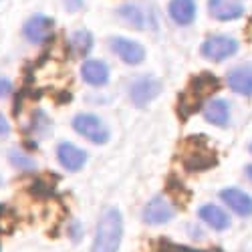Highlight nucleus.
I'll use <instances>...</instances> for the list:
<instances>
[{
  "mask_svg": "<svg viewBox=\"0 0 252 252\" xmlns=\"http://www.w3.org/2000/svg\"><path fill=\"white\" fill-rule=\"evenodd\" d=\"M200 51H202L204 59L220 63V61H226L232 55H236L238 43H236V38L228 36V34H212V36H208L202 43Z\"/></svg>",
  "mask_w": 252,
  "mask_h": 252,
  "instance_id": "nucleus-5",
  "label": "nucleus"
},
{
  "mask_svg": "<svg viewBox=\"0 0 252 252\" xmlns=\"http://www.w3.org/2000/svg\"><path fill=\"white\" fill-rule=\"evenodd\" d=\"M79 234H81V226L75 222V224H73V238H75V240H79Z\"/></svg>",
  "mask_w": 252,
  "mask_h": 252,
  "instance_id": "nucleus-25",
  "label": "nucleus"
},
{
  "mask_svg": "<svg viewBox=\"0 0 252 252\" xmlns=\"http://www.w3.org/2000/svg\"><path fill=\"white\" fill-rule=\"evenodd\" d=\"M246 174H248V178H250V182H252V165H246Z\"/></svg>",
  "mask_w": 252,
  "mask_h": 252,
  "instance_id": "nucleus-26",
  "label": "nucleus"
},
{
  "mask_svg": "<svg viewBox=\"0 0 252 252\" xmlns=\"http://www.w3.org/2000/svg\"><path fill=\"white\" fill-rule=\"evenodd\" d=\"M83 6V0H65V8L67 10H79Z\"/></svg>",
  "mask_w": 252,
  "mask_h": 252,
  "instance_id": "nucleus-24",
  "label": "nucleus"
},
{
  "mask_svg": "<svg viewBox=\"0 0 252 252\" xmlns=\"http://www.w3.org/2000/svg\"><path fill=\"white\" fill-rule=\"evenodd\" d=\"M226 83L238 95H252V65H240L228 71Z\"/></svg>",
  "mask_w": 252,
  "mask_h": 252,
  "instance_id": "nucleus-13",
  "label": "nucleus"
},
{
  "mask_svg": "<svg viewBox=\"0 0 252 252\" xmlns=\"http://www.w3.org/2000/svg\"><path fill=\"white\" fill-rule=\"evenodd\" d=\"M220 89V79L212 73H202L198 77H194L190 81V85H188V89L182 93L180 97V117H190L192 113H196L202 103L210 97L214 95L216 91Z\"/></svg>",
  "mask_w": 252,
  "mask_h": 252,
  "instance_id": "nucleus-2",
  "label": "nucleus"
},
{
  "mask_svg": "<svg viewBox=\"0 0 252 252\" xmlns=\"http://www.w3.org/2000/svg\"><path fill=\"white\" fill-rule=\"evenodd\" d=\"M73 129L81 135L89 139L91 143H97V145H103L109 141V129L97 115L93 113H79L75 115L73 119Z\"/></svg>",
  "mask_w": 252,
  "mask_h": 252,
  "instance_id": "nucleus-4",
  "label": "nucleus"
},
{
  "mask_svg": "<svg viewBox=\"0 0 252 252\" xmlns=\"http://www.w3.org/2000/svg\"><path fill=\"white\" fill-rule=\"evenodd\" d=\"M57 159H59V163L63 167H65V170L79 172L87 161V154L83 150H79L77 145L63 141V143H59V148H57Z\"/></svg>",
  "mask_w": 252,
  "mask_h": 252,
  "instance_id": "nucleus-11",
  "label": "nucleus"
},
{
  "mask_svg": "<svg viewBox=\"0 0 252 252\" xmlns=\"http://www.w3.org/2000/svg\"><path fill=\"white\" fill-rule=\"evenodd\" d=\"M119 16H121L127 25H131V27H135V29H143V27H145V16H143L141 8L135 6V4H125V6H121V8H119Z\"/></svg>",
  "mask_w": 252,
  "mask_h": 252,
  "instance_id": "nucleus-19",
  "label": "nucleus"
},
{
  "mask_svg": "<svg viewBox=\"0 0 252 252\" xmlns=\"http://www.w3.org/2000/svg\"><path fill=\"white\" fill-rule=\"evenodd\" d=\"M170 18L180 27H188L196 18V0H170Z\"/></svg>",
  "mask_w": 252,
  "mask_h": 252,
  "instance_id": "nucleus-15",
  "label": "nucleus"
},
{
  "mask_svg": "<svg viewBox=\"0 0 252 252\" xmlns=\"http://www.w3.org/2000/svg\"><path fill=\"white\" fill-rule=\"evenodd\" d=\"M12 91V83L4 77H0V97H6Z\"/></svg>",
  "mask_w": 252,
  "mask_h": 252,
  "instance_id": "nucleus-22",
  "label": "nucleus"
},
{
  "mask_svg": "<svg viewBox=\"0 0 252 252\" xmlns=\"http://www.w3.org/2000/svg\"><path fill=\"white\" fill-rule=\"evenodd\" d=\"M10 131V125H8V119L0 113V135H8Z\"/></svg>",
  "mask_w": 252,
  "mask_h": 252,
  "instance_id": "nucleus-23",
  "label": "nucleus"
},
{
  "mask_svg": "<svg viewBox=\"0 0 252 252\" xmlns=\"http://www.w3.org/2000/svg\"><path fill=\"white\" fill-rule=\"evenodd\" d=\"M161 93V83L156 77H139L129 85V99L135 107H145Z\"/></svg>",
  "mask_w": 252,
  "mask_h": 252,
  "instance_id": "nucleus-7",
  "label": "nucleus"
},
{
  "mask_svg": "<svg viewBox=\"0 0 252 252\" xmlns=\"http://www.w3.org/2000/svg\"><path fill=\"white\" fill-rule=\"evenodd\" d=\"M81 77L85 83H89L91 87H103L109 81V67L103 61L89 59L81 65Z\"/></svg>",
  "mask_w": 252,
  "mask_h": 252,
  "instance_id": "nucleus-12",
  "label": "nucleus"
},
{
  "mask_svg": "<svg viewBox=\"0 0 252 252\" xmlns=\"http://www.w3.org/2000/svg\"><path fill=\"white\" fill-rule=\"evenodd\" d=\"M186 170L190 172H204L210 170L216 161V152L210 148V143L204 137H190L184 141V158H182Z\"/></svg>",
  "mask_w": 252,
  "mask_h": 252,
  "instance_id": "nucleus-3",
  "label": "nucleus"
},
{
  "mask_svg": "<svg viewBox=\"0 0 252 252\" xmlns=\"http://www.w3.org/2000/svg\"><path fill=\"white\" fill-rule=\"evenodd\" d=\"M123 238V218L117 208H107L101 214L95 230L91 252H117Z\"/></svg>",
  "mask_w": 252,
  "mask_h": 252,
  "instance_id": "nucleus-1",
  "label": "nucleus"
},
{
  "mask_svg": "<svg viewBox=\"0 0 252 252\" xmlns=\"http://www.w3.org/2000/svg\"><path fill=\"white\" fill-rule=\"evenodd\" d=\"M109 45H111V51L125 63V65H139V63H143V59H145V49L131 38L113 36L109 40Z\"/></svg>",
  "mask_w": 252,
  "mask_h": 252,
  "instance_id": "nucleus-9",
  "label": "nucleus"
},
{
  "mask_svg": "<svg viewBox=\"0 0 252 252\" xmlns=\"http://www.w3.org/2000/svg\"><path fill=\"white\" fill-rule=\"evenodd\" d=\"M220 198L234 214H238L242 218L252 216V196L250 194L238 190V188H224L220 192Z\"/></svg>",
  "mask_w": 252,
  "mask_h": 252,
  "instance_id": "nucleus-10",
  "label": "nucleus"
},
{
  "mask_svg": "<svg viewBox=\"0 0 252 252\" xmlns=\"http://www.w3.org/2000/svg\"><path fill=\"white\" fill-rule=\"evenodd\" d=\"M198 216L214 230H228L230 228V216L224 212L222 208L214 206V204H204L198 210Z\"/></svg>",
  "mask_w": 252,
  "mask_h": 252,
  "instance_id": "nucleus-17",
  "label": "nucleus"
},
{
  "mask_svg": "<svg viewBox=\"0 0 252 252\" xmlns=\"http://www.w3.org/2000/svg\"><path fill=\"white\" fill-rule=\"evenodd\" d=\"M8 158H10V161H12V165L14 167H18L20 172H31V170H34V161L31 159V158H27L25 154H20V152H10L8 154Z\"/></svg>",
  "mask_w": 252,
  "mask_h": 252,
  "instance_id": "nucleus-21",
  "label": "nucleus"
},
{
  "mask_svg": "<svg viewBox=\"0 0 252 252\" xmlns=\"http://www.w3.org/2000/svg\"><path fill=\"white\" fill-rule=\"evenodd\" d=\"M204 119L212 125H218V127H226L230 123V103L226 99H212L204 105Z\"/></svg>",
  "mask_w": 252,
  "mask_h": 252,
  "instance_id": "nucleus-14",
  "label": "nucleus"
},
{
  "mask_svg": "<svg viewBox=\"0 0 252 252\" xmlns=\"http://www.w3.org/2000/svg\"><path fill=\"white\" fill-rule=\"evenodd\" d=\"M250 152H252V145H250Z\"/></svg>",
  "mask_w": 252,
  "mask_h": 252,
  "instance_id": "nucleus-27",
  "label": "nucleus"
},
{
  "mask_svg": "<svg viewBox=\"0 0 252 252\" xmlns=\"http://www.w3.org/2000/svg\"><path fill=\"white\" fill-rule=\"evenodd\" d=\"M55 32V20L45 14H34L31 16L25 27H23V36L32 45H43L53 36Z\"/></svg>",
  "mask_w": 252,
  "mask_h": 252,
  "instance_id": "nucleus-6",
  "label": "nucleus"
},
{
  "mask_svg": "<svg viewBox=\"0 0 252 252\" xmlns=\"http://www.w3.org/2000/svg\"><path fill=\"white\" fill-rule=\"evenodd\" d=\"M208 10L218 20H236L244 14V6L234 0H208Z\"/></svg>",
  "mask_w": 252,
  "mask_h": 252,
  "instance_id": "nucleus-16",
  "label": "nucleus"
},
{
  "mask_svg": "<svg viewBox=\"0 0 252 252\" xmlns=\"http://www.w3.org/2000/svg\"><path fill=\"white\" fill-rule=\"evenodd\" d=\"M158 252H212V250H202V248H194V246L172 242L167 238H159L158 240Z\"/></svg>",
  "mask_w": 252,
  "mask_h": 252,
  "instance_id": "nucleus-20",
  "label": "nucleus"
},
{
  "mask_svg": "<svg viewBox=\"0 0 252 252\" xmlns=\"http://www.w3.org/2000/svg\"><path fill=\"white\" fill-rule=\"evenodd\" d=\"M71 47H73V51H75L77 55H81V57L89 55L91 49H93V34H91L89 31H77V32H73V36H71Z\"/></svg>",
  "mask_w": 252,
  "mask_h": 252,
  "instance_id": "nucleus-18",
  "label": "nucleus"
},
{
  "mask_svg": "<svg viewBox=\"0 0 252 252\" xmlns=\"http://www.w3.org/2000/svg\"><path fill=\"white\" fill-rule=\"evenodd\" d=\"M174 214H176L174 206L167 202L165 198L156 196V198H152L148 204H145L141 218H143L145 224H150V226H159V224L170 222L174 218Z\"/></svg>",
  "mask_w": 252,
  "mask_h": 252,
  "instance_id": "nucleus-8",
  "label": "nucleus"
}]
</instances>
